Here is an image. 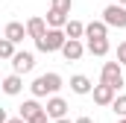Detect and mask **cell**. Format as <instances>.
<instances>
[{
	"mask_svg": "<svg viewBox=\"0 0 126 123\" xmlns=\"http://www.w3.org/2000/svg\"><path fill=\"white\" fill-rule=\"evenodd\" d=\"M64 41H67V32H64V30H56V27H50L41 38H35V47H38L41 53H62Z\"/></svg>",
	"mask_w": 126,
	"mask_h": 123,
	"instance_id": "cell-1",
	"label": "cell"
},
{
	"mask_svg": "<svg viewBox=\"0 0 126 123\" xmlns=\"http://www.w3.org/2000/svg\"><path fill=\"white\" fill-rule=\"evenodd\" d=\"M30 91H32V97H47V94H59L62 91V76L59 73H41L35 82L30 85Z\"/></svg>",
	"mask_w": 126,
	"mask_h": 123,
	"instance_id": "cell-2",
	"label": "cell"
},
{
	"mask_svg": "<svg viewBox=\"0 0 126 123\" xmlns=\"http://www.w3.org/2000/svg\"><path fill=\"white\" fill-rule=\"evenodd\" d=\"M100 82L111 85V88H123V64L120 62H106L100 70Z\"/></svg>",
	"mask_w": 126,
	"mask_h": 123,
	"instance_id": "cell-3",
	"label": "cell"
},
{
	"mask_svg": "<svg viewBox=\"0 0 126 123\" xmlns=\"http://www.w3.org/2000/svg\"><path fill=\"white\" fill-rule=\"evenodd\" d=\"M103 21L114 30H126V6L123 3H111L103 9Z\"/></svg>",
	"mask_w": 126,
	"mask_h": 123,
	"instance_id": "cell-4",
	"label": "cell"
},
{
	"mask_svg": "<svg viewBox=\"0 0 126 123\" xmlns=\"http://www.w3.org/2000/svg\"><path fill=\"white\" fill-rule=\"evenodd\" d=\"M32 67H35V56H32L30 50H18V53H15V59H12V70L24 76V73H30Z\"/></svg>",
	"mask_w": 126,
	"mask_h": 123,
	"instance_id": "cell-5",
	"label": "cell"
},
{
	"mask_svg": "<svg viewBox=\"0 0 126 123\" xmlns=\"http://www.w3.org/2000/svg\"><path fill=\"white\" fill-rule=\"evenodd\" d=\"M94 103L97 106H111L114 103V94H117V88H111V85H106V82H100V85H94Z\"/></svg>",
	"mask_w": 126,
	"mask_h": 123,
	"instance_id": "cell-6",
	"label": "cell"
},
{
	"mask_svg": "<svg viewBox=\"0 0 126 123\" xmlns=\"http://www.w3.org/2000/svg\"><path fill=\"white\" fill-rule=\"evenodd\" d=\"M47 114H50V120H59V117H67V103H64L59 94H53L50 100H47Z\"/></svg>",
	"mask_w": 126,
	"mask_h": 123,
	"instance_id": "cell-7",
	"label": "cell"
},
{
	"mask_svg": "<svg viewBox=\"0 0 126 123\" xmlns=\"http://www.w3.org/2000/svg\"><path fill=\"white\" fill-rule=\"evenodd\" d=\"M82 53H85V44H82L79 38H67V41H64L62 56H64L67 62H79V59H82Z\"/></svg>",
	"mask_w": 126,
	"mask_h": 123,
	"instance_id": "cell-8",
	"label": "cell"
},
{
	"mask_svg": "<svg viewBox=\"0 0 126 123\" xmlns=\"http://www.w3.org/2000/svg\"><path fill=\"white\" fill-rule=\"evenodd\" d=\"M24 35H27V24H21V21H9V24L3 27V38H9V41H15V44H21Z\"/></svg>",
	"mask_w": 126,
	"mask_h": 123,
	"instance_id": "cell-9",
	"label": "cell"
},
{
	"mask_svg": "<svg viewBox=\"0 0 126 123\" xmlns=\"http://www.w3.org/2000/svg\"><path fill=\"white\" fill-rule=\"evenodd\" d=\"M70 91L79 94V97H85V94L94 91V82H91L85 73H76V76H70Z\"/></svg>",
	"mask_w": 126,
	"mask_h": 123,
	"instance_id": "cell-10",
	"label": "cell"
},
{
	"mask_svg": "<svg viewBox=\"0 0 126 123\" xmlns=\"http://www.w3.org/2000/svg\"><path fill=\"white\" fill-rule=\"evenodd\" d=\"M47 30H50L47 18H38V15H35V18H30V21H27V35H30L32 41H35V38H41Z\"/></svg>",
	"mask_w": 126,
	"mask_h": 123,
	"instance_id": "cell-11",
	"label": "cell"
},
{
	"mask_svg": "<svg viewBox=\"0 0 126 123\" xmlns=\"http://www.w3.org/2000/svg\"><path fill=\"white\" fill-rule=\"evenodd\" d=\"M85 38H109V24H106V21H91V24H85Z\"/></svg>",
	"mask_w": 126,
	"mask_h": 123,
	"instance_id": "cell-12",
	"label": "cell"
},
{
	"mask_svg": "<svg viewBox=\"0 0 126 123\" xmlns=\"http://www.w3.org/2000/svg\"><path fill=\"white\" fill-rule=\"evenodd\" d=\"M21 88H24V79H21V73H9V76L3 79V94L15 97V94H21Z\"/></svg>",
	"mask_w": 126,
	"mask_h": 123,
	"instance_id": "cell-13",
	"label": "cell"
},
{
	"mask_svg": "<svg viewBox=\"0 0 126 123\" xmlns=\"http://www.w3.org/2000/svg\"><path fill=\"white\" fill-rule=\"evenodd\" d=\"M109 50H111L109 38H88V53L91 56H109Z\"/></svg>",
	"mask_w": 126,
	"mask_h": 123,
	"instance_id": "cell-14",
	"label": "cell"
},
{
	"mask_svg": "<svg viewBox=\"0 0 126 123\" xmlns=\"http://www.w3.org/2000/svg\"><path fill=\"white\" fill-rule=\"evenodd\" d=\"M70 18H67V12H62V9H53L50 6V12H47V24L50 27H56V30H64V24H67Z\"/></svg>",
	"mask_w": 126,
	"mask_h": 123,
	"instance_id": "cell-15",
	"label": "cell"
},
{
	"mask_svg": "<svg viewBox=\"0 0 126 123\" xmlns=\"http://www.w3.org/2000/svg\"><path fill=\"white\" fill-rule=\"evenodd\" d=\"M41 108H44V106H38V100H24V103H21V108H18V114L30 120L32 114H38Z\"/></svg>",
	"mask_w": 126,
	"mask_h": 123,
	"instance_id": "cell-16",
	"label": "cell"
},
{
	"mask_svg": "<svg viewBox=\"0 0 126 123\" xmlns=\"http://www.w3.org/2000/svg\"><path fill=\"white\" fill-rule=\"evenodd\" d=\"M64 32H67V38H85V24L82 21H67Z\"/></svg>",
	"mask_w": 126,
	"mask_h": 123,
	"instance_id": "cell-17",
	"label": "cell"
},
{
	"mask_svg": "<svg viewBox=\"0 0 126 123\" xmlns=\"http://www.w3.org/2000/svg\"><path fill=\"white\" fill-rule=\"evenodd\" d=\"M15 53H18V50H15V41H9V38H3V41H0V59L12 62V59H15Z\"/></svg>",
	"mask_w": 126,
	"mask_h": 123,
	"instance_id": "cell-18",
	"label": "cell"
},
{
	"mask_svg": "<svg viewBox=\"0 0 126 123\" xmlns=\"http://www.w3.org/2000/svg\"><path fill=\"white\" fill-rule=\"evenodd\" d=\"M111 111H114L117 117H126V94L114 97V103H111Z\"/></svg>",
	"mask_w": 126,
	"mask_h": 123,
	"instance_id": "cell-19",
	"label": "cell"
},
{
	"mask_svg": "<svg viewBox=\"0 0 126 123\" xmlns=\"http://www.w3.org/2000/svg\"><path fill=\"white\" fill-rule=\"evenodd\" d=\"M53 9H62L70 15V9H73V0H53Z\"/></svg>",
	"mask_w": 126,
	"mask_h": 123,
	"instance_id": "cell-20",
	"label": "cell"
},
{
	"mask_svg": "<svg viewBox=\"0 0 126 123\" xmlns=\"http://www.w3.org/2000/svg\"><path fill=\"white\" fill-rule=\"evenodd\" d=\"M47 120H50V114H47V108H41L38 114H32V117H30V123H47Z\"/></svg>",
	"mask_w": 126,
	"mask_h": 123,
	"instance_id": "cell-21",
	"label": "cell"
},
{
	"mask_svg": "<svg viewBox=\"0 0 126 123\" xmlns=\"http://www.w3.org/2000/svg\"><path fill=\"white\" fill-rule=\"evenodd\" d=\"M117 62L126 64V41H123V44H117Z\"/></svg>",
	"mask_w": 126,
	"mask_h": 123,
	"instance_id": "cell-22",
	"label": "cell"
},
{
	"mask_svg": "<svg viewBox=\"0 0 126 123\" xmlns=\"http://www.w3.org/2000/svg\"><path fill=\"white\" fill-rule=\"evenodd\" d=\"M6 123H30V120H27V117H21V114H18V117H6Z\"/></svg>",
	"mask_w": 126,
	"mask_h": 123,
	"instance_id": "cell-23",
	"label": "cell"
},
{
	"mask_svg": "<svg viewBox=\"0 0 126 123\" xmlns=\"http://www.w3.org/2000/svg\"><path fill=\"white\" fill-rule=\"evenodd\" d=\"M73 123H94V120H91V117H76Z\"/></svg>",
	"mask_w": 126,
	"mask_h": 123,
	"instance_id": "cell-24",
	"label": "cell"
},
{
	"mask_svg": "<svg viewBox=\"0 0 126 123\" xmlns=\"http://www.w3.org/2000/svg\"><path fill=\"white\" fill-rule=\"evenodd\" d=\"M53 123H70V120H67V117H59V120H53Z\"/></svg>",
	"mask_w": 126,
	"mask_h": 123,
	"instance_id": "cell-25",
	"label": "cell"
},
{
	"mask_svg": "<svg viewBox=\"0 0 126 123\" xmlns=\"http://www.w3.org/2000/svg\"><path fill=\"white\" fill-rule=\"evenodd\" d=\"M117 123H126V117H120V120H117Z\"/></svg>",
	"mask_w": 126,
	"mask_h": 123,
	"instance_id": "cell-26",
	"label": "cell"
},
{
	"mask_svg": "<svg viewBox=\"0 0 126 123\" xmlns=\"http://www.w3.org/2000/svg\"><path fill=\"white\" fill-rule=\"evenodd\" d=\"M117 3H123V6H126V0H117Z\"/></svg>",
	"mask_w": 126,
	"mask_h": 123,
	"instance_id": "cell-27",
	"label": "cell"
}]
</instances>
